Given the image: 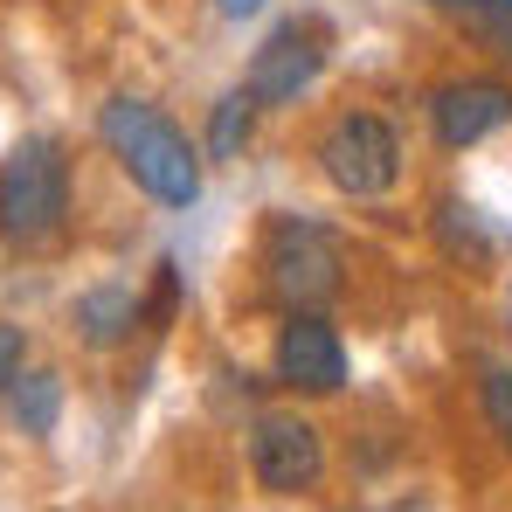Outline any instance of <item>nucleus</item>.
Instances as JSON below:
<instances>
[{
    "mask_svg": "<svg viewBox=\"0 0 512 512\" xmlns=\"http://www.w3.org/2000/svg\"><path fill=\"white\" fill-rule=\"evenodd\" d=\"M132 319H139V298L118 291V284H104V291H84V298H77V326H84L90 346H118L125 333H132Z\"/></svg>",
    "mask_w": 512,
    "mask_h": 512,
    "instance_id": "obj_9",
    "label": "nucleus"
},
{
    "mask_svg": "<svg viewBox=\"0 0 512 512\" xmlns=\"http://www.w3.org/2000/svg\"><path fill=\"white\" fill-rule=\"evenodd\" d=\"M429 125H436L443 153H464V146H478V139H492V132L512 125V84H499V77H457V84H443L429 97Z\"/></svg>",
    "mask_w": 512,
    "mask_h": 512,
    "instance_id": "obj_7",
    "label": "nucleus"
},
{
    "mask_svg": "<svg viewBox=\"0 0 512 512\" xmlns=\"http://www.w3.org/2000/svg\"><path fill=\"white\" fill-rule=\"evenodd\" d=\"M340 270L346 256L333 243V229L319 222H298V215H277L263 229V284L291 305V312H319L340 298Z\"/></svg>",
    "mask_w": 512,
    "mask_h": 512,
    "instance_id": "obj_3",
    "label": "nucleus"
},
{
    "mask_svg": "<svg viewBox=\"0 0 512 512\" xmlns=\"http://www.w3.org/2000/svg\"><path fill=\"white\" fill-rule=\"evenodd\" d=\"M478 402H485V423L499 429V443L512 450V367H485V381H478Z\"/></svg>",
    "mask_w": 512,
    "mask_h": 512,
    "instance_id": "obj_12",
    "label": "nucleus"
},
{
    "mask_svg": "<svg viewBox=\"0 0 512 512\" xmlns=\"http://www.w3.org/2000/svg\"><path fill=\"white\" fill-rule=\"evenodd\" d=\"M70 222V160L56 139H21L0 167V236L49 243Z\"/></svg>",
    "mask_w": 512,
    "mask_h": 512,
    "instance_id": "obj_2",
    "label": "nucleus"
},
{
    "mask_svg": "<svg viewBox=\"0 0 512 512\" xmlns=\"http://www.w3.org/2000/svg\"><path fill=\"white\" fill-rule=\"evenodd\" d=\"M256 111H263V104H256L243 84H236L229 97H222V104H215V118H208V153H215V160H236V153L250 146Z\"/></svg>",
    "mask_w": 512,
    "mask_h": 512,
    "instance_id": "obj_11",
    "label": "nucleus"
},
{
    "mask_svg": "<svg viewBox=\"0 0 512 512\" xmlns=\"http://www.w3.org/2000/svg\"><path fill=\"white\" fill-rule=\"evenodd\" d=\"M21 360H28V340H21V326H0V395L14 388V374H21Z\"/></svg>",
    "mask_w": 512,
    "mask_h": 512,
    "instance_id": "obj_14",
    "label": "nucleus"
},
{
    "mask_svg": "<svg viewBox=\"0 0 512 512\" xmlns=\"http://www.w3.org/2000/svg\"><path fill=\"white\" fill-rule=\"evenodd\" d=\"M14 429L21 436H49L56 416H63V381L56 374H14Z\"/></svg>",
    "mask_w": 512,
    "mask_h": 512,
    "instance_id": "obj_10",
    "label": "nucleus"
},
{
    "mask_svg": "<svg viewBox=\"0 0 512 512\" xmlns=\"http://www.w3.org/2000/svg\"><path fill=\"white\" fill-rule=\"evenodd\" d=\"M215 14L222 21H250V14H263V0H215Z\"/></svg>",
    "mask_w": 512,
    "mask_h": 512,
    "instance_id": "obj_15",
    "label": "nucleus"
},
{
    "mask_svg": "<svg viewBox=\"0 0 512 512\" xmlns=\"http://www.w3.org/2000/svg\"><path fill=\"white\" fill-rule=\"evenodd\" d=\"M429 7H450V14H471L478 28H499V21H512V0H429Z\"/></svg>",
    "mask_w": 512,
    "mask_h": 512,
    "instance_id": "obj_13",
    "label": "nucleus"
},
{
    "mask_svg": "<svg viewBox=\"0 0 512 512\" xmlns=\"http://www.w3.org/2000/svg\"><path fill=\"white\" fill-rule=\"evenodd\" d=\"M277 381L298 395H340L346 388V346L319 312H291L277 333Z\"/></svg>",
    "mask_w": 512,
    "mask_h": 512,
    "instance_id": "obj_8",
    "label": "nucleus"
},
{
    "mask_svg": "<svg viewBox=\"0 0 512 512\" xmlns=\"http://www.w3.org/2000/svg\"><path fill=\"white\" fill-rule=\"evenodd\" d=\"M326 21H284V28H270V42L250 56V90L263 111H277V104H298L305 90L319 84V70H326Z\"/></svg>",
    "mask_w": 512,
    "mask_h": 512,
    "instance_id": "obj_5",
    "label": "nucleus"
},
{
    "mask_svg": "<svg viewBox=\"0 0 512 512\" xmlns=\"http://www.w3.org/2000/svg\"><path fill=\"white\" fill-rule=\"evenodd\" d=\"M97 132H104V146L118 153V167L132 173L160 208H194V201H201V160H194L187 132L173 125L167 111H153V104H139V97H111V104L97 111Z\"/></svg>",
    "mask_w": 512,
    "mask_h": 512,
    "instance_id": "obj_1",
    "label": "nucleus"
},
{
    "mask_svg": "<svg viewBox=\"0 0 512 512\" xmlns=\"http://www.w3.org/2000/svg\"><path fill=\"white\" fill-rule=\"evenodd\" d=\"M319 173H326L340 194H353V201L388 194V187L402 180V139H395V125L374 118V111L333 118L326 139H319Z\"/></svg>",
    "mask_w": 512,
    "mask_h": 512,
    "instance_id": "obj_4",
    "label": "nucleus"
},
{
    "mask_svg": "<svg viewBox=\"0 0 512 512\" xmlns=\"http://www.w3.org/2000/svg\"><path fill=\"white\" fill-rule=\"evenodd\" d=\"M250 471L263 492L291 499V492H312L319 471H326V443L305 416H256L250 423Z\"/></svg>",
    "mask_w": 512,
    "mask_h": 512,
    "instance_id": "obj_6",
    "label": "nucleus"
}]
</instances>
